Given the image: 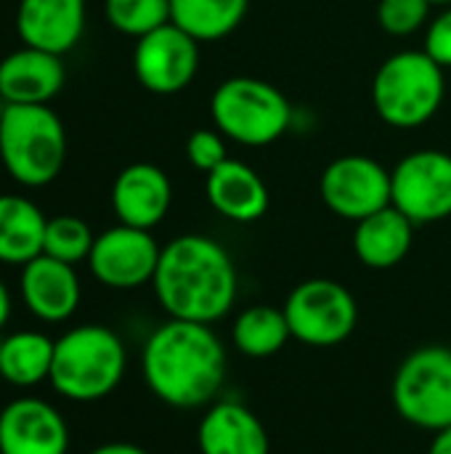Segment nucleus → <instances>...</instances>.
Returning <instances> with one entry per match:
<instances>
[{"instance_id":"nucleus-19","label":"nucleus","mask_w":451,"mask_h":454,"mask_svg":"<svg viewBox=\"0 0 451 454\" xmlns=\"http://www.w3.org/2000/svg\"><path fill=\"white\" fill-rule=\"evenodd\" d=\"M61 56L40 48H19L0 61V98L5 104H48L64 88Z\"/></svg>"},{"instance_id":"nucleus-2","label":"nucleus","mask_w":451,"mask_h":454,"mask_svg":"<svg viewBox=\"0 0 451 454\" xmlns=\"http://www.w3.org/2000/svg\"><path fill=\"white\" fill-rule=\"evenodd\" d=\"M152 287L170 319L215 325L237 303L239 274L221 242L181 234L162 247Z\"/></svg>"},{"instance_id":"nucleus-15","label":"nucleus","mask_w":451,"mask_h":454,"mask_svg":"<svg viewBox=\"0 0 451 454\" xmlns=\"http://www.w3.org/2000/svg\"><path fill=\"white\" fill-rule=\"evenodd\" d=\"M173 205V184L167 173L152 162H133L114 178L112 210L120 223L152 231Z\"/></svg>"},{"instance_id":"nucleus-10","label":"nucleus","mask_w":451,"mask_h":454,"mask_svg":"<svg viewBox=\"0 0 451 454\" xmlns=\"http://www.w3.org/2000/svg\"><path fill=\"white\" fill-rule=\"evenodd\" d=\"M319 194L330 213L359 223L391 205V170L372 157L346 154L322 170Z\"/></svg>"},{"instance_id":"nucleus-1","label":"nucleus","mask_w":451,"mask_h":454,"mask_svg":"<svg viewBox=\"0 0 451 454\" xmlns=\"http://www.w3.org/2000/svg\"><path fill=\"white\" fill-rule=\"evenodd\" d=\"M226 348L213 325L167 319L144 343L141 372L149 391L175 407H210L226 380Z\"/></svg>"},{"instance_id":"nucleus-7","label":"nucleus","mask_w":451,"mask_h":454,"mask_svg":"<svg viewBox=\"0 0 451 454\" xmlns=\"http://www.w3.org/2000/svg\"><path fill=\"white\" fill-rule=\"evenodd\" d=\"M393 407L401 420L423 431L451 426V348H415L393 375Z\"/></svg>"},{"instance_id":"nucleus-28","label":"nucleus","mask_w":451,"mask_h":454,"mask_svg":"<svg viewBox=\"0 0 451 454\" xmlns=\"http://www.w3.org/2000/svg\"><path fill=\"white\" fill-rule=\"evenodd\" d=\"M186 160L197 170H202L207 176L210 170H215L221 162L229 160V154H226V136L218 128L215 130L213 128L194 130L189 136V141H186Z\"/></svg>"},{"instance_id":"nucleus-30","label":"nucleus","mask_w":451,"mask_h":454,"mask_svg":"<svg viewBox=\"0 0 451 454\" xmlns=\"http://www.w3.org/2000/svg\"><path fill=\"white\" fill-rule=\"evenodd\" d=\"M88 454H149L144 447L138 444H130V442H109V444H101L96 450H90Z\"/></svg>"},{"instance_id":"nucleus-16","label":"nucleus","mask_w":451,"mask_h":454,"mask_svg":"<svg viewBox=\"0 0 451 454\" xmlns=\"http://www.w3.org/2000/svg\"><path fill=\"white\" fill-rule=\"evenodd\" d=\"M16 32L24 45L61 56L85 32V0H19Z\"/></svg>"},{"instance_id":"nucleus-23","label":"nucleus","mask_w":451,"mask_h":454,"mask_svg":"<svg viewBox=\"0 0 451 454\" xmlns=\"http://www.w3.org/2000/svg\"><path fill=\"white\" fill-rule=\"evenodd\" d=\"M250 0H170V21L197 43L229 37L247 16Z\"/></svg>"},{"instance_id":"nucleus-24","label":"nucleus","mask_w":451,"mask_h":454,"mask_svg":"<svg viewBox=\"0 0 451 454\" xmlns=\"http://www.w3.org/2000/svg\"><path fill=\"white\" fill-rule=\"evenodd\" d=\"M292 338L284 309L258 303L245 309L231 327V340L237 351L247 359H268L276 356L287 340Z\"/></svg>"},{"instance_id":"nucleus-13","label":"nucleus","mask_w":451,"mask_h":454,"mask_svg":"<svg viewBox=\"0 0 451 454\" xmlns=\"http://www.w3.org/2000/svg\"><path fill=\"white\" fill-rule=\"evenodd\" d=\"M69 428L45 399L21 396L0 412V454H66Z\"/></svg>"},{"instance_id":"nucleus-11","label":"nucleus","mask_w":451,"mask_h":454,"mask_svg":"<svg viewBox=\"0 0 451 454\" xmlns=\"http://www.w3.org/2000/svg\"><path fill=\"white\" fill-rule=\"evenodd\" d=\"M138 82L157 96L186 90L199 72V43L173 21L138 37L133 51Z\"/></svg>"},{"instance_id":"nucleus-5","label":"nucleus","mask_w":451,"mask_h":454,"mask_svg":"<svg viewBox=\"0 0 451 454\" xmlns=\"http://www.w3.org/2000/svg\"><path fill=\"white\" fill-rule=\"evenodd\" d=\"M444 67L425 51H399L388 56L372 80V106L377 117L399 130H415L436 117L447 96Z\"/></svg>"},{"instance_id":"nucleus-34","label":"nucleus","mask_w":451,"mask_h":454,"mask_svg":"<svg viewBox=\"0 0 451 454\" xmlns=\"http://www.w3.org/2000/svg\"><path fill=\"white\" fill-rule=\"evenodd\" d=\"M3 112H5V101L0 98V120H3Z\"/></svg>"},{"instance_id":"nucleus-9","label":"nucleus","mask_w":451,"mask_h":454,"mask_svg":"<svg viewBox=\"0 0 451 454\" xmlns=\"http://www.w3.org/2000/svg\"><path fill=\"white\" fill-rule=\"evenodd\" d=\"M391 205L415 226L451 218V154L417 149L391 170Z\"/></svg>"},{"instance_id":"nucleus-31","label":"nucleus","mask_w":451,"mask_h":454,"mask_svg":"<svg viewBox=\"0 0 451 454\" xmlns=\"http://www.w3.org/2000/svg\"><path fill=\"white\" fill-rule=\"evenodd\" d=\"M428 454H451V426L444 431H436V436L428 447Z\"/></svg>"},{"instance_id":"nucleus-21","label":"nucleus","mask_w":451,"mask_h":454,"mask_svg":"<svg viewBox=\"0 0 451 454\" xmlns=\"http://www.w3.org/2000/svg\"><path fill=\"white\" fill-rule=\"evenodd\" d=\"M48 218L43 210L19 194H0V263L24 266L43 255Z\"/></svg>"},{"instance_id":"nucleus-4","label":"nucleus","mask_w":451,"mask_h":454,"mask_svg":"<svg viewBox=\"0 0 451 454\" xmlns=\"http://www.w3.org/2000/svg\"><path fill=\"white\" fill-rule=\"evenodd\" d=\"M66 133L48 104H5L0 120V162L29 189L48 186L64 168Z\"/></svg>"},{"instance_id":"nucleus-12","label":"nucleus","mask_w":451,"mask_h":454,"mask_svg":"<svg viewBox=\"0 0 451 454\" xmlns=\"http://www.w3.org/2000/svg\"><path fill=\"white\" fill-rule=\"evenodd\" d=\"M159 253L152 231L120 223L96 237L88 269L109 290H136L154 279Z\"/></svg>"},{"instance_id":"nucleus-14","label":"nucleus","mask_w":451,"mask_h":454,"mask_svg":"<svg viewBox=\"0 0 451 454\" xmlns=\"http://www.w3.org/2000/svg\"><path fill=\"white\" fill-rule=\"evenodd\" d=\"M19 293L24 309L45 325H61L72 319L82 298L74 266L51 255H37L21 266Z\"/></svg>"},{"instance_id":"nucleus-26","label":"nucleus","mask_w":451,"mask_h":454,"mask_svg":"<svg viewBox=\"0 0 451 454\" xmlns=\"http://www.w3.org/2000/svg\"><path fill=\"white\" fill-rule=\"evenodd\" d=\"M106 21L130 37H144L170 21V0H104Z\"/></svg>"},{"instance_id":"nucleus-32","label":"nucleus","mask_w":451,"mask_h":454,"mask_svg":"<svg viewBox=\"0 0 451 454\" xmlns=\"http://www.w3.org/2000/svg\"><path fill=\"white\" fill-rule=\"evenodd\" d=\"M8 317H11V293H8L5 282L0 279V330L8 325Z\"/></svg>"},{"instance_id":"nucleus-33","label":"nucleus","mask_w":451,"mask_h":454,"mask_svg":"<svg viewBox=\"0 0 451 454\" xmlns=\"http://www.w3.org/2000/svg\"><path fill=\"white\" fill-rule=\"evenodd\" d=\"M428 3H431V5H444V8L451 5V0H428Z\"/></svg>"},{"instance_id":"nucleus-27","label":"nucleus","mask_w":451,"mask_h":454,"mask_svg":"<svg viewBox=\"0 0 451 454\" xmlns=\"http://www.w3.org/2000/svg\"><path fill=\"white\" fill-rule=\"evenodd\" d=\"M431 8L428 0H380L377 24L393 37H409L428 24Z\"/></svg>"},{"instance_id":"nucleus-22","label":"nucleus","mask_w":451,"mask_h":454,"mask_svg":"<svg viewBox=\"0 0 451 454\" xmlns=\"http://www.w3.org/2000/svg\"><path fill=\"white\" fill-rule=\"evenodd\" d=\"M53 348L56 340L35 330H19L5 335L0 343V378L16 388L40 386L51 378Z\"/></svg>"},{"instance_id":"nucleus-35","label":"nucleus","mask_w":451,"mask_h":454,"mask_svg":"<svg viewBox=\"0 0 451 454\" xmlns=\"http://www.w3.org/2000/svg\"><path fill=\"white\" fill-rule=\"evenodd\" d=\"M0 343H3V335H0Z\"/></svg>"},{"instance_id":"nucleus-18","label":"nucleus","mask_w":451,"mask_h":454,"mask_svg":"<svg viewBox=\"0 0 451 454\" xmlns=\"http://www.w3.org/2000/svg\"><path fill=\"white\" fill-rule=\"evenodd\" d=\"M199 454H268L266 426L239 402H213L197 428Z\"/></svg>"},{"instance_id":"nucleus-8","label":"nucleus","mask_w":451,"mask_h":454,"mask_svg":"<svg viewBox=\"0 0 451 454\" xmlns=\"http://www.w3.org/2000/svg\"><path fill=\"white\" fill-rule=\"evenodd\" d=\"M282 309L292 338L314 348L340 346L359 325V303L354 293L324 277H314L292 287Z\"/></svg>"},{"instance_id":"nucleus-3","label":"nucleus","mask_w":451,"mask_h":454,"mask_svg":"<svg viewBox=\"0 0 451 454\" xmlns=\"http://www.w3.org/2000/svg\"><path fill=\"white\" fill-rule=\"evenodd\" d=\"M125 370L128 351L122 338L104 325H80L56 340L48 383L58 396L90 404L114 394Z\"/></svg>"},{"instance_id":"nucleus-20","label":"nucleus","mask_w":451,"mask_h":454,"mask_svg":"<svg viewBox=\"0 0 451 454\" xmlns=\"http://www.w3.org/2000/svg\"><path fill=\"white\" fill-rule=\"evenodd\" d=\"M415 242V223L393 205L367 215L354 229V253L359 263L375 271L399 266Z\"/></svg>"},{"instance_id":"nucleus-6","label":"nucleus","mask_w":451,"mask_h":454,"mask_svg":"<svg viewBox=\"0 0 451 454\" xmlns=\"http://www.w3.org/2000/svg\"><path fill=\"white\" fill-rule=\"evenodd\" d=\"M210 117L229 141L268 146L290 130L292 106L276 85L242 74L223 80L213 90Z\"/></svg>"},{"instance_id":"nucleus-17","label":"nucleus","mask_w":451,"mask_h":454,"mask_svg":"<svg viewBox=\"0 0 451 454\" xmlns=\"http://www.w3.org/2000/svg\"><path fill=\"white\" fill-rule=\"evenodd\" d=\"M205 197L210 207L234 223L260 221L271 205L266 181L242 160H226L205 178Z\"/></svg>"},{"instance_id":"nucleus-29","label":"nucleus","mask_w":451,"mask_h":454,"mask_svg":"<svg viewBox=\"0 0 451 454\" xmlns=\"http://www.w3.org/2000/svg\"><path fill=\"white\" fill-rule=\"evenodd\" d=\"M423 51L441 64L444 69H451V5H447L425 29V45Z\"/></svg>"},{"instance_id":"nucleus-25","label":"nucleus","mask_w":451,"mask_h":454,"mask_svg":"<svg viewBox=\"0 0 451 454\" xmlns=\"http://www.w3.org/2000/svg\"><path fill=\"white\" fill-rule=\"evenodd\" d=\"M96 234L90 226L77 215H56L45 223V239H43V255H51L61 263L77 266L80 261H88L93 250Z\"/></svg>"}]
</instances>
